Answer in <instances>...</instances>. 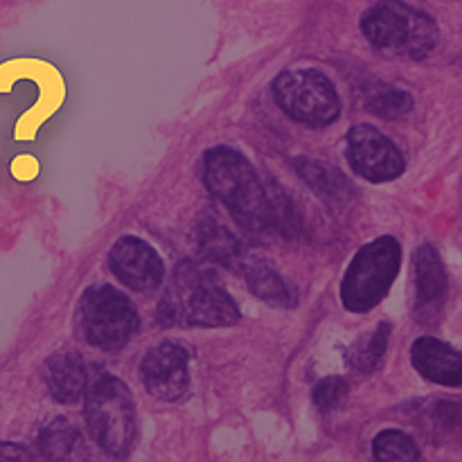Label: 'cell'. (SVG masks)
Listing matches in <instances>:
<instances>
[{
  "label": "cell",
  "mask_w": 462,
  "mask_h": 462,
  "mask_svg": "<svg viewBox=\"0 0 462 462\" xmlns=\"http://www.w3.org/2000/svg\"><path fill=\"white\" fill-rule=\"evenodd\" d=\"M203 179L212 197L226 206L242 228L253 235L287 233L293 228L284 194H273L242 152L215 147L203 158Z\"/></svg>",
  "instance_id": "6da1fadb"
},
{
  "label": "cell",
  "mask_w": 462,
  "mask_h": 462,
  "mask_svg": "<svg viewBox=\"0 0 462 462\" xmlns=\"http://www.w3.org/2000/svg\"><path fill=\"white\" fill-rule=\"evenodd\" d=\"M158 316L170 328H228L239 320V310L210 266L185 260L176 266Z\"/></svg>",
  "instance_id": "7a4b0ae2"
},
{
  "label": "cell",
  "mask_w": 462,
  "mask_h": 462,
  "mask_svg": "<svg viewBox=\"0 0 462 462\" xmlns=\"http://www.w3.org/2000/svg\"><path fill=\"white\" fill-rule=\"evenodd\" d=\"M361 32L377 52L393 59L422 61L440 43L438 23L402 0H379L361 16Z\"/></svg>",
  "instance_id": "3957f363"
},
{
  "label": "cell",
  "mask_w": 462,
  "mask_h": 462,
  "mask_svg": "<svg viewBox=\"0 0 462 462\" xmlns=\"http://www.w3.org/2000/svg\"><path fill=\"white\" fill-rule=\"evenodd\" d=\"M84 418L95 445L111 458H126L135 442V406L125 382L102 374L86 393Z\"/></svg>",
  "instance_id": "277c9868"
},
{
  "label": "cell",
  "mask_w": 462,
  "mask_h": 462,
  "mask_svg": "<svg viewBox=\"0 0 462 462\" xmlns=\"http://www.w3.org/2000/svg\"><path fill=\"white\" fill-rule=\"evenodd\" d=\"M402 266V246L391 235L373 239L352 257L341 282V302L352 314L374 310L391 291Z\"/></svg>",
  "instance_id": "5b68a950"
},
{
  "label": "cell",
  "mask_w": 462,
  "mask_h": 462,
  "mask_svg": "<svg viewBox=\"0 0 462 462\" xmlns=\"http://www.w3.org/2000/svg\"><path fill=\"white\" fill-rule=\"evenodd\" d=\"M77 320L86 343L104 352H120L138 329V311L111 284H93L79 298Z\"/></svg>",
  "instance_id": "8992f818"
},
{
  "label": "cell",
  "mask_w": 462,
  "mask_h": 462,
  "mask_svg": "<svg viewBox=\"0 0 462 462\" xmlns=\"http://www.w3.org/2000/svg\"><path fill=\"white\" fill-rule=\"evenodd\" d=\"M273 97L291 120L316 129L341 116V97L332 79L316 68L280 72L273 79Z\"/></svg>",
  "instance_id": "52a82bcc"
},
{
  "label": "cell",
  "mask_w": 462,
  "mask_h": 462,
  "mask_svg": "<svg viewBox=\"0 0 462 462\" xmlns=\"http://www.w3.org/2000/svg\"><path fill=\"white\" fill-rule=\"evenodd\" d=\"M346 156L352 171L370 183L400 179L406 167L397 144L373 125H356L347 131Z\"/></svg>",
  "instance_id": "ba28073f"
},
{
  "label": "cell",
  "mask_w": 462,
  "mask_h": 462,
  "mask_svg": "<svg viewBox=\"0 0 462 462\" xmlns=\"http://www.w3.org/2000/svg\"><path fill=\"white\" fill-rule=\"evenodd\" d=\"M189 352L179 343H161L140 364L143 383L161 402H179L189 388Z\"/></svg>",
  "instance_id": "9c48e42d"
},
{
  "label": "cell",
  "mask_w": 462,
  "mask_h": 462,
  "mask_svg": "<svg viewBox=\"0 0 462 462\" xmlns=\"http://www.w3.org/2000/svg\"><path fill=\"white\" fill-rule=\"evenodd\" d=\"M108 264H111L113 275L125 287L138 293L153 291L165 280V264L161 255L144 239L138 237L117 239L108 253Z\"/></svg>",
  "instance_id": "30bf717a"
},
{
  "label": "cell",
  "mask_w": 462,
  "mask_h": 462,
  "mask_svg": "<svg viewBox=\"0 0 462 462\" xmlns=\"http://www.w3.org/2000/svg\"><path fill=\"white\" fill-rule=\"evenodd\" d=\"M415 300L413 316L420 325H436L449 298V275L440 253L431 244H422L415 253Z\"/></svg>",
  "instance_id": "8fae6325"
},
{
  "label": "cell",
  "mask_w": 462,
  "mask_h": 462,
  "mask_svg": "<svg viewBox=\"0 0 462 462\" xmlns=\"http://www.w3.org/2000/svg\"><path fill=\"white\" fill-rule=\"evenodd\" d=\"M411 364L429 382L447 388H460V355L449 343L436 337H420L411 347Z\"/></svg>",
  "instance_id": "7c38bea8"
},
{
  "label": "cell",
  "mask_w": 462,
  "mask_h": 462,
  "mask_svg": "<svg viewBox=\"0 0 462 462\" xmlns=\"http://www.w3.org/2000/svg\"><path fill=\"white\" fill-rule=\"evenodd\" d=\"M45 383L59 404H75L86 391V364L77 352H54L45 364Z\"/></svg>",
  "instance_id": "4fadbf2b"
},
{
  "label": "cell",
  "mask_w": 462,
  "mask_h": 462,
  "mask_svg": "<svg viewBox=\"0 0 462 462\" xmlns=\"http://www.w3.org/2000/svg\"><path fill=\"white\" fill-rule=\"evenodd\" d=\"M235 271H239V273L244 275L248 289H251L260 300L273 302V305H291L293 302V296L291 291H289L287 282L275 273V269H271L269 262L255 260V257L244 253L239 264L235 266Z\"/></svg>",
  "instance_id": "5bb4252c"
},
{
  "label": "cell",
  "mask_w": 462,
  "mask_h": 462,
  "mask_svg": "<svg viewBox=\"0 0 462 462\" xmlns=\"http://www.w3.org/2000/svg\"><path fill=\"white\" fill-rule=\"evenodd\" d=\"M413 95L409 90L400 88L395 84L377 81L370 84L364 93V106L373 116L383 117V120H400L413 111Z\"/></svg>",
  "instance_id": "9a60e30c"
},
{
  "label": "cell",
  "mask_w": 462,
  "mask_h": 462,
  "mask_svg": "<svg viewBox=\"0 0 462 462\" xmlns=\"http://www.w3.org/2000/svg\"><path fill=\"white\" fill-rule=\"evenodd\" d=\"M391 325L379 323L373 332L364 334V337L346 352L347 368L361 374L373 373L379 365V361L383 359V355H386L388 343H391Z\"/></svg>",
  "instance_id": "2e32d148"
},
{
  "label": "cell",
  "mask_w": 462,
  "mask_h": 462,
  "mask_svg": "<svg viewBox=\"0 0 462 462\" xmlns=\"http://www.w3.org/2000/svg\"><path fill=\"white\" fill-rule=\"evenodd\" d=\"M293 165H296L298 174L307 180V185L314 188L316 194H320L323 199L343 201V199L350 197V183L334 167L325 165V162L307 161V158H298V161H293Z\"/></svg>",
  "instance_id": "e0dca14e"
},
{
  "label": "cell",
  "mask_w": 462,
  "mask_h": 462,
  "mask_svg": "<svg viewBox=\"0 0 462 462\" xmlns=\"http://www.w3.org/2000/svg\"><path fill=\"white\" fill-rule=\"evenodd\" d=\"M199 246H201V253L206 255V260L217 262V264H226L230 269L239 264L244 251L242 244L219 224H212L208 221L206 226H201V235H199Z\"/></svg>",
  "instance_id": "ac0fdd59"
},
{
  "label": "cell",
  "mask_w": 462,
  "mask_h": 462,
  "mask_svg": "<svg viewBox=\"0 0 462 462\" xmlns=\"http://www.w3.org/2000/svg\"><path fill=\"white\" fill-rule=\"evenodd\" d=\"M373 454L379 462H393V460L413 462V460H420V447L409 433L400 431V429H386V431L374 436Z\"/></svg>",
  "instance_id": "d6986e66"
},
{
  "label": "cell",
  "mask_w": 462,
  "mask_h": 462,
  "mask_svg": "<svg viewBox=\"0 0 462 462\" xmlns=\"http://www.w3.org/2000/svg\"><path fill=\"white\" fill-rule=\"evenodd\" d=\"M79 442V433L66 420H57L50 427H45L39 436V449L45 458L61 460L72 454V449Z\"/></svg>",
  "instance_id": "ffe728a7"
},
{
  "label": "cell",
  "mask_w": 462,
  "mask_h": 462,
  "mask_svg": "<svg viewBox=\"0 0 462 462\" xmlns=\"http://www.w3.org/2000/svg\"><path fill=\"white\" fill-rule=\"evenodd\" d=\"M347 391H350V386L343 377H325L314 386L311 400H314V406L320 413H332L346 402Z\"/></svg>",
  "instance_id": "44dd1931"
},
{
  "label": "cell",
  "mask_w": 462,
  "mask_h": 462,
  "mask_svg": "<svg viewBox=\"0 0 462 462\" xmlns=\"http://www.w3.org/2000/svg\"><path fill=\"white\" fill-rule=\"evenodd\" d=\"M433 422L438 429H447L454 431L460 427V404L456 402H438L433 409Z\"/></svg>",
  "instance_id": "7402d4cb"
},
{
  "label": "cell",
  "mask_w": 462,
  "mask_h": 462,
  "mask_svg": "<svg viewBox=\"0 0 462 462\" xmlns=\"http://www.w3.org/2000/svg\"><path fill=\"white\" fill-rule=\"evenodd\" d=\"M0 458H30V454L23 449H18V445L9 447L7 451H0Z\"/></svg>",
  "instance_id": "603a6c76"
}]
</instances>
